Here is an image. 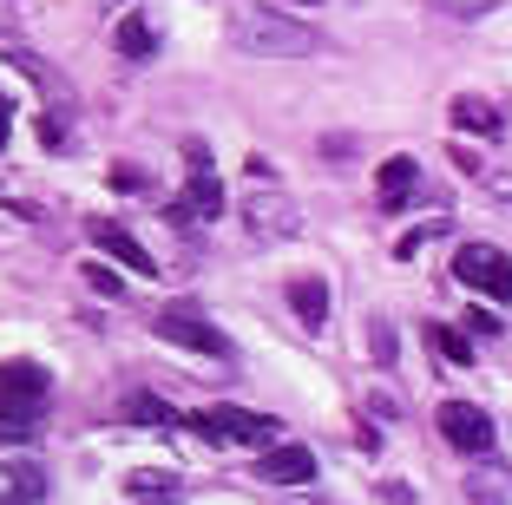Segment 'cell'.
I'll return each mask as SVG.
<instances>
[{"label": "cell", "instance_id": "1", "mask_svg": "<svg viewBox=\"0 0 512 505\" xmlns=\"http://www.w3.org/2000/svg\"><path fill=\"white\" fill-rule=\"evenodd\" d=\"M230 33H237V46H250V53H276V60H296V53H316V33L296 27V20H276L263 14V7H237L230 14Z\"/></svg>", "mask_w": 512, "mask_h": 505}, {"label": "cell", "instance_id": "2", "mask_svg": "<svg viewBox=\"0 0 512 505\" xmlns=\"http://www.w3.org/2000/svg\"><path fill=\"white\" fill-rule=\"evenodd\" d=\"M191 427L204 433V440H224V446H276V420L270 414H250V407H197L191 414Z\"/></svg>", "mask_w": 512, "mask_h": 505}, {"label": "cell", "instance_id": "3", "mask_svg": "<svg viewBox=\"0 0 512 505\" xmlns=\"http://www.w3.org/2000/svg\"><path fill=\"white\" fill-rule=\"evenodd\" d=\"M453 276L467 289H480V296H493V302H512V256L499 243H460L453 250Z\"/></svg>", "mask_w": 512, "mask_h": 505}, {"label": "cell", "instance_id": "4", "mask_svg": "<svg viewBox=\"0 0 512 505\" xmlns=\"http://www.w3.org/2000/svg\"><path fill=\"white\" fill-rule=\"evenodd\" d=\"M184 158H191V191L178 197V210H171V217L178 223H191V217H224V184H217V171H211V151L204 145H184Z\"/></svg>", "mask_w": 512, "mask_h": 505}, {"label": "cell", "instance_id": "5", "mask_svg": "<svg viewBox=\"0 0 512 505\" xmlns=\"http://www.w3.org/2000/svg\"><path fill=\"white\" fill-rule=\"evenodd\" d=\"M151 328H158V342H178V348H191V355H217V361L230 355V342L197 309H165V315H151Z\"/></svg>", "mask_w": 512, "mask_h": 505}, {"label": "cell", "instance_id": "6", "mask_svg": "<svg viewBox=\"0 0 512 505\" xmlns=\"http://www.w3.org/2000/svg\"><path fill=\"white\" fill-rule=\"evenodd\" d=\"M243 223H250V237H256V243H276V237H296V230H302V217L289 210L283 184H263V197L250 191V210H243Z\"/></svg>", "mask_w": 512, "mask_h": 505}, {"label": "cell", "instance_id": "7", "mask_svg": "<svg viewBox=\"0 0 512 505\" xmlns=\"http://www.w3.org/2000/svg\"><path fill=\"white\" fill-rule=\"evenodd\" d=\"M440 433H447V446H460V453H493V420L473 401H440Z\"/></svg>", "mask_w": 512, "mask_h": 505}, {"label": "cell", "instance_id": "8", "mask_svg": "<svg viewBox=\"0 0 512 505\" xmlns=\"http://www.w3.org/2000/svg\"><path fill=\"white\" fill-rule=\"evenodd\" d=\"M256 479H270V486H302V479H316V453L296 440H276L256 453Z\"/></svg>", "mask_w": 512, "mask_h": 505}, {"label": "cell", "instance_id": "9", "mask_svg": "<svg viewBox=\"0 0 512 505\" xmlns=\"http://www.w3.org/2000/svg\"><path fill=\"white\" fill-rule=\"evenodd\" d=\"M92 243H99L106 256H119V263L132 269V276H151V269H158V263H151V250H145V243H138L132 230H125V223H112V217H92Z\"/></svg>", "mask_w": 512, "mask_h": 505}, {"label": "cell", "instance_id": "10", "mask_svg": "<svg viewBox=\"0 0 512 505\" xmlns=\"http://www.w3.org/2000/svg\"><path fill=\"white\" fill-rule=\"evenodd\" d=\"M53 394V374L40 361H0V401H46Z\"/></svg>", "mask_w": 512, "mask_h": 505}, {"label": "cell", "instance_id": "11", "mask_svg": "<svg viewBox=\"0 0 512 505\" xmlns=\"http://www.w3.org/2000/svg\"><path fill=\"white\" fill-rule=\"evenodd\" d=\"M40 499H46V466H33V460L0 466V505H40Z\"/></svg>", "mask_w": 512, "mask_h": 505}, {"label": "cell", "instance_id": "12", "mask_svg": "<svg viewBox=\"0 0 512 505\" xmlns=\"http://www.w3.org/2000/svg\"><path fill=\"white\" fill-rule=\"evenodd\" d=\"M414 184H421V164H414V158H388V164L375 171V197H381V210H401Z\"/></svg>", "mask_w": 512, "mask_h": 505}, {"label": "cell", "instance_id": "13", "mask_svg": "<svg viewBox=\"0 0 512 505\" xmlns=\"http://www.w3.org/2000/svg\"><path fill=\"white\" fill-rule=\"evenodd\" d=\"M289 309H296L302 328H322L329 322V283H322V276H296V283H289Z\"/></svg>", "mask_w": 512, "mask_h": 505}, {"label": "cell", "instance_id": "14", "mask_svg": "<svg viewBox=\"0 0 512 505\" xmlns=\"http://www.w3.org/2000/svg\"><path fill=\"white\" fill-rule=\"evenodd\" d=\"M467 505H512V466H480V473H467Z\"/></svg>", "mask_w": 512, "mask_h": 505}, {"label": "cell", "instance_id": "15", "mask_svg": "<svg viewBox=\"0 0 512 505\" xmlns=\"http://www.w3.org/2000/svg\"><path fill=\"white\" fill-rule=\"evenodd\" d=\"M40 433V401H0V440H33Z\"/></svg>", "mask_w": 512, "mask_h": 505}, {"label": "cell", "instance_id": "16", "mask_svg": "<svg viewBox=\"0 0 512 505\" xmlns=\"http://www.w3.org/2000/svg\"><path fill=\"white\" fill-rule=\"evenodd\" d=\"M453 125H460V132L493 138V132H499V112H493L486 99H453Z\"/></svg>", "mask_w": 512, "mask_h": 505}, {"label": "cell", "instance_id": "17", "mask_svg": "<svg viewBox=\"0 0 512 505\" xmlns=\"http://www.w3.org/2000/svg\"><path fill=\"white\" fill-rule=\"evenodd\" d=\"M125 420H132V427H178L171 401H158V394H132V401H125Z\"/></svg>", "mask_w": 512, "mask_h": 505}, {"label": "cell", "instance_id": "18", "mask_svg": "<svg viewBox=\"0 0 512 505\" xmlns=\"http://www.w3.org/2000/svg\"><path fill=\"white\" fill-rule=\"evenodd\" d=\"M119 53L125 60H151V53H158V33H151V20H119Z\"/></svg>", "mask_w": 512, "mask_h": 505}, {"label": "cell", "instance_id": "19", "mask_svg": "<svg viewBox=\"0 0 512 505\" xmlns=\"http://www.w3.org/2000/svg\"><path fill=\"white\" fill-rule=\"evenodd\" d=\"M368 348H375V368H394L401 342H394V322H388V315H368Z\"/></svg>", "mask_w": 512, "mask_h": 505}, {"label": "cell", "instance_id": "20", "mask_svg": "<svg viewBox=\"0 0 512 505\" xmlns=\"http://www.w3.org/2000/svg\"><path fill=\"white\" fill-rule=\"evenodd\" d=\"M427 342H434L453 368H473V342H467V335H453V328H427Z\"/></svg>", "mask_w": 512, "mask_h": 505}, {"label": "cell", "instance_id": "21", "mask_svg": "<svg viewBox=\"0 0 512 505\" xmlns=\"http://www.w3.org/2000/svg\"><path fill=\"white\" fill-rule=\"evenodd\" d=\"M86 283L99 289V296H119V289H125L119 276H112V269H99V263H86Z\"/></svg>", "mask_w": 512, "mask_h": 505}, {"label": "cell", "instance_id": "22", "mask_svg": "<svg viewBox=\"0 0 512 505\" xmlns=\"http://www.w3.org/2000/svg\"><path fill=\"white\" fill-rule=\"evenodd\" d=\"M0 145H7V105H0Z\"/></svg>", "mask_w": 512, "mask_h": 505}]
</instances>
